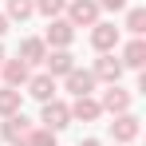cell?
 Returning a JSON list of instances; mask_svg holds the SVG:
<instances>
[{
	"mask_svg": "<svg viewBox=\"0 0 146 146\" xmlns=\"http://www.w3.org/2000/svg\"><path fill=\"white\" fill-rule=\"evenodd\" d=\"M40 122H44V130L59 134L63 126H71V107L63 99H51V103H44V111H40Z\"/></svg>",
	"mask_w": 146,
	"mask_h": 146,
	"instance_id": "7a4b0ae2",
	"label": "cell"
},
{
	"mask_svg": "<svg viewBox=\"0 0 146 146\" xmlns=\"http://www.w3.org/2000/svg\"><path fill=\"white\" fill-rule=\"evenodd\" d=\"M130 103H134V95H130L122 83H111V87L103 91V99H99L103 115H111V119H115V115H126V111H130Z\"/></svg>",
	"mask_w": 146,
	"mask_h": 146,
	"instance_id": "3957f363",
	"label": "cell"
},
{
	"mask_svg": "<svg viewBox=\"0 0 146 146\" xmlns=\"http://www.w3.org/2000/svg\"><path fill=\"white\" fill-rule=\"evenodd\" d=\"M24 91L32 99H40V103H51V99H55V79H51V75H28V83H24Z\"/></svg>",
	"mask_w": 146,
	"mask_h": 146,
	"instance_id": "5bb4252c",
	"label": "cell"
},
{
	"mask_svg": "<svg viewBox=\"0 0 146 146\" xmlns=\"http://www.w3.org/2000/svg\"><path fill=\"white\" fill-rule=\"evenodd\" d=\"M67 107H71V122H99L103 119V107H99L95 95H83L75 103H67Z\"/></svg>",
	"mask_w": 146,
	"mask_h": 146,
	"instance_id": "8fae6325",
	"label": "cell"
},
{
	"mask_svg": "<svg viewBox=\"0 0 146 146\" xmlns=\"http://www.w3.org/2000/svg\"><path fill=\"white\" fill-rule=\"evenodd\" d=\"M4 32H8V16L0 12V36H4Z\"/></svg>",
	"mask_w": 146,
	"mask_h": 146,
	"instance_id": "7402d4cb",
	"label": "cell"
},
{
	"mask_svg": "<svg viewBox=\"0 0 146 146\" xmlns=\"http://www.w3.org/2000/svg\"><path fill=\"white\" fill-rule=\"evenodd\" d=\"M63 12H67L63 20H67L71 28H95L99 24V4L95 0H67Z\"/></svg>",
	"mask_w": 146,
	"mask_h": 146,
	"instance_id": "6da1fadb",
	"label": "cell"
},
{
	"mask_svg": "<svg viewBox=\"0 0 146 146\" xmlns=\"http://www.w3.org/2000/svg\"><path fill=\"white\" fill-rule=\"evenodd\" d=\"M28 130H32V119H24V111H20V115H8V119L0 122V138H4V142H24L28 138Z\"/></svg>",
	"mask_w": 146,
	"mask_h": 146,
	"instance_id": "30bf717a",
	"label": "cell"
},
{
	"mask_svg": "<svg viewBox=\"0 0 146 146\" xmlns=\"http://www.w3.org/2000/svg\"><path fill=\"white\" fill-rule=\"evenodd\" d=\"M28 75H32V67H28L24 59H4V63H0V79H4V87H16V91H20V87L28 83Z\"/></svg>",
	"mask_w": 146,
	"mask_h": 146,
	"instance_id": "7c38bea8",
	"label": "cell"
},
{
	"mask_svg": "<svg viewBox=\"0 0 146 146\" xmlns=\"http://www.w3.org/2000/svg\"><path fill=\"white\" fill-rule=\"evenodd\" d=\"M126 32H130V36H134V40H142V32H146V8H130V12H126Z\"/></svg>",
	"mask_w": 146,
	"mask_h": 146,
	"instance_id": "ac0fdd59",
	"label": "cell"
},
{
	"mask_svg": "<svg viewBox=\"0 0 146 146\" xmlns=\"http://www.w3.org/2000/svg\"><path fill=\"white\" fill-rule=\"evenodd\" d=\"M79 146H103V142H99V138H83Z\"/></svg>",
	"mask_w": 146,
	"mask_h": 146,
	"instance_id": "603a6c76",
	"label": "cell"
},
{
	"mask_svg": "<svg viewBox=\"0 0 146 146\" xmlns=\"http://www.w3.org/2000/svg\"><path fill=\"white\" fill-rule=\"evenodd\" d=\"M107 130H111L115 146H126V142H134V138H138V130H142V126H138V115H130V111H126V115H115V119L107 122Z\"/></svg>",
	"mask_w": 146,
	"mask_h": 146,
	"instance_id": "5b68a950",
	"label": "cell"
},
{
	"mask_svg": "<svg viewBox=\"0 0 146 146\" xmlns=\"http://www.w3.org/2000/svg\"><path fill=\"white\" fill-rule=\"evenodd\" d=\"M63 87H67V95L83 99V95H91L99 83H95V75L87 71V67H75V71H67V75H63Z\"/></svg>",
	"mask_w": 146,
	"mask_h": 146,
	"instance_id": "9c48e42d",
	"label": "cell"
},
{
	"mask_svg": "<svg viewBox=\"0 0 146 146\" xmlns=\"http://www.w3.org/2000/svg\"><path fill=\"white\" fill-rule=\"evenodd\" d=\"M119 63H122V67H130V71H142V67H146V40H130V44L122 48Z\"/></svg>",
	"mask_w": 146,
	"mask_h": 146,
	"instance_id": "9a60e30c",
	"label": "cell"
},
{
	"mask_svg": "<svg viewBox=\"0 0 146 146\" xmlns=\"http://www.w3.org/2000/svg\"><path fill=\"white\" fill-rule=\"evenodd\" d=\"M99 12H126V0H95Z\"/></svg>",
	"mask_w": 146,
	"mask_h": 146,
	"instance_id": "44dd1931",
	"label": "cell"
},
{
	"mask_svg": "<svg viewBox=\"0 0 146 146\" xmlns=\"http://www.w3.org/2000/svg\"><path fill=\"white\" fill-rule=\"evenodd\" d=\"M44 44H48V51H55V48H71V40H75V28L63 20V16H55V20H48V32L40 36Z\"/></svg>",
	"mask_w": 146,
	"mask_h": 146,
	"instance_id": "8992f818",
	"label": "cell"
},
{
	"mask_svg": "<svg viewBox=\"0 0 146 146\" xmlns=\"http://www.w3.org/2000/svg\"><path fill=\"white\" fill-rule=\"evenodd\" d=\"M122 44V32L115 24H107V20H99L95 28H91V48L99 51V55H103V51H115Z\"/></svg>",
	"mask_w": 146,
	"mask_h": 146,
	"instance_id": "52a82bcc",
	"label": "cell"
},
{
	"mask_svg": "<svg viewBox=\"0 0 146 146\" xmlns=\"http://www.w3.org/2000/svg\"><path fill=\"white\" fill-rule=\"evenodd\" d=\"M79 63H75V55H71V48H55V51H48V59H44V75H51V79H63L67 71H75Z\"/></svg>",
	"mask_w": 146,
	"mask_h": 146,
	"instance_id": "ba28073f",
	"label": "cell"
},
{
	"mask_svg": "<svg viewBox=\"0 0 146 146\" xmlns=\"http://www.w3.org/2000/svg\"><path fill=\"white\" fill-rule=\"evenodd\" d=\"M16 146H55V134L44 130V126H32L28 138H24V142H16Z\"/></svg>",
	"mask_w": 146,
	"mask_h": 146,
	"instance_id": "d6986e66",
	"label": "cell"
},
{
	"mask_svg": "<svg viewBox=\"0 0 146 146\" xmlns=\"http://www.w3.org/2000/svg\"><path fill=\"white\" fill-rule=\"evenodd\" d=\"M16 59H24L28 67H40L44 59H48V44L40 40V36H28V40H20V55Z\"/></svg>",
	"mask_w": 146,
	"mask_h": 146,
	"instance_id": "4fadbf2b",
	"label": "cell"
},
{
	"mask_svg": "<svg viewBox=\"0 0 146 146\" xmlns=\"http://www.w3.org/2000/svg\"><path fill=\"white\" fill-rule=\"evenodd\" d=\"M20 103H24V91H16V87H4V83H0V119L20 115Z\"/></svg>",
	"mask_w": 146,
	"mask_h": 146,
	"instance_id": "2e32d148",
	"label": "cell"
},
{
	"mask_svg": "<svg viewBox=\"0 0 146 146\" xmlns=\"http://www.w3.org/2000/svg\"><path fill=\"white\" fill-rule=\"evenodd\" d=\"M32 4H36V12H40V16H48V20L63 16V8H67V0H32Z\"/></svg>",
	"mask_w": 146,
	"mask_h": 146,
	"instance_id": "ffe728a7",
	"label": "cell"
},
{
	"mask_svg": "<svg viewBox=\"0 0 146 146\" xmlns=\"http://www.w3.org/2000/svg\"><path fill=\"white\" fill-rule=\"evenodd\" d=\"M87 71L95 75V83H107V87H111V83H119V79H122V71H126V67L119 63V55H115V51H103V55H99Z\"/></svg>",
	"mask_w": 146,
	"mask_h": 146,
	"instance_id": "277c9868",
	"label": "cell"
},
{
	"mask_svg": "<svg viewBox=\"0 0 146 146\" xmlns=\"http://www.w3.org/2000/svg\"><path fill=\"white\" fill-rule=\"evenodd\" d=\"M0 63H4V48H0Z\"/></svg>",
	"mask_w": 146,
	"mask_h": 146,
	"instance_id": "cb8c5ba5",
	"label": "cell"
},
{
	"mask_svg": "<svg viewBox=\"0 0 146 146\" xmlns=\"http://www.w3.org/2000/svg\"><path fill=\"white\" fill-rule=\"evenodd\" d=\"M4 16H8V24H12V20L24 24V20L36 16V4H32V0H4Z\"/></svg>",
	"mask_w": 146,
	"mask_h": 146,
	"instance_id": "e0dca14e",
	"label": "cell"
}]
</instances>
